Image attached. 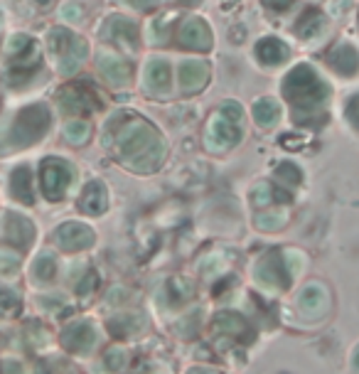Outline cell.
<instances>
[{
  "instance_id": "1",
  "label": "cell",
  "mask_w": 359,
  "mask_h": 374,
  "mask_svg": "<svg viewBox=\"0 0 359 374\" xmlns=\"http://www.w3.org/2000/svg\"><path fill=\"white\" fill-rule=\"evenodd\" d=\"M283 94L295 106V121L300 126H318L325 118V99L327 86L318 71L308 64H298L283 79Z\"/></svg>"
},
{
  "instance_id": "2",
  "label": "cell",
  "mask_w": 359,
  "mask_h": 374,
  "mask_svg": "<svg viewBox=\"0 0 359 374\" xmlns=\"http://www.w3.org/2000/svg\"><path fill=\"white\" fill-rule=\"evenodd\" d=\"M116 151H118L121 160L133 170L150 172L163 162L165 143L145 118H130L121 126L118 136H116Z\"/></svg>"
},
{
  "instance_id": "3",
  "label": "cell",
  "mask_w": 359,
  "mask_h": 374,
  "mask_svg": "<svg viewBox=\"0 0 359 374\" xmlns=\"http://www.w3.org/2000/svg\"><path fill=\"white\" fill-rule=\"evenodd\" d=\"M50 128V111L42 104H35V106L22 109L15 116V121L11 123L6 138L0 143V151H8V148H25L37 143L45 131Z\"/></svg>"
},
{
  "instance_id": "4",
  "label": "cell",
  "mask_w": 359,
  "mask_h": 374,
  "mask_svg": "<svg viewBox=\"0 0 359 374\" xmlns=\"http://www.w3.org/2000/svg\"><path fill=\"white\" fill-rule=\"evenodd\" d=\"M239 141H241V123L226 118L224 113H215L210 126H207V136H205L207 148L215 153L226 151V148L236 146Z\"/></svg>"
},
{
  "instance_id": "5",
  "label": "cell",
  "mask_w": 359,
  "mask_h": 374,
  "mask_svg": "<svg viewBox=\"0 0 359 374\" xmlns=\"http://www.w3.org/2000/svg\"><path fill=\"white\" fill-rule=\"evenodd\" d=\"M177 42H180V47H185V50L207 52L212 47V32L205 20H200V18H190V20H185L182 25H180Z\"/></svg>"
},
{
  "instance_id": "6",
  "label": "cell",
  "mask_w": 359,
  "mask_h": 374,
  "mask_svg": "<svg viewBox=\"0 0 359 374\" xmlns=\"http://www.w3.org/2000/svg\"><path fill=\"white\" fill-rule=\"evenodd\" d=\"M60 106L65 109L67 113H89V111H96L99 109V99H96V94L91 89H86V86H67V89H62L60 94Z\"/></svg>"
},
{
  "instance_id": "7",
  "label": "cell",
  "mask_w": 359,
  "mask_h": 374,
  "mask_svg": "<svg viewBox=\"0 0 359 374\" xmlns=\"http://www.w3.org/2000/svg\"><path fill=\"white\" fill-rule=\"evenodd\" d=\"M72 180V167L67 162L57 160V158H50L45 160L42 165V187H45L47 198L57 200L62 193H65V187L69 185Z\"/></svg>"
},
{
  "instance_id": "8",
  "label": "cell",
  "mask_w": 359,
  "mask_h": 374,
  "mask_svg": "<svg viewBox=\"0 0 359 374\" xmlns=\"http://www.w3.org/2000/svg\"><path fill=\"white\" fill-rule=\"evenodd\" d=\"M177 79H180V86L187 94H192V91L202 89L207 84V79H210V64L200 60H185L177 69Z\"/></svg>"
},
{
  "instance_id": "9",
  "label": "cell",
  "mask_w": 359,
  "mask_h": 374,
  "mask_svg": "<svg viewBox=\"0 0 359 374\" xmlns=\"http://www.w3.org/2000/svg\"><path fill=\"white\" fill-rule=\"evenodd\" d=\"M99 69L114 86H126L130 81V64L114 52H104L99 57Z\"/></svg>"
},
{
  "instance_id": "10",
  "label": "cell",
  "mask_w": 359,
  "mask_h": 374,
  "mask_svg": "<svg viewBox=\"0 0 359 374\" xmlns=\"http://www.w3.org/2000/svg\"><path fill=\"white\" fill-rule=\"evenodd\" d=\"M106 32H109V37L116 45L126 47V50H135V45L140 40L138 25L130 18H111L109 25H106Z\"/></svg>"
},
{
  "instance_id": "11",
  "label": "cell",
  "mask_w": 359,
  "mask_h": 374,
  "mask_svg": "<svg viewBox=\"0 0 359 374\" xmlns=\"http://www.w3.org/2000/svg\"><path fill=\"white\" fill-rule=\"evenodd\" d=\"M145 86L150 91H158V94H168L170 91V81H172V71H170V64L165 60H150L148 67H145Z\"/></svg>"
},
{
  "instance_id": "12",
  "label": "cell",
  "mask_w": 359,
  "mask_h": 374,
  "mask_svg": "<svg viewBox=\"0 0 359 374\" xmlns=\"http://www.w3.org/2000/svg\"><path fill=\"white\" fill-rule=\"evenodd\" d=\"M86 52H89V45H86L81 37H74L69 50L57 60V69H60L62 74H74V71L81 67V62L86 60Z\"/></svg>"
},
{
  "instance_id": "13",
  "label": "cell",
  "mask_w": 359,
  "mask_h": 374,
  "mask_svg": "<svg viewBox=\"0 0 359 374\" xmlns=\"http://www.w3.org/2000/svg\"><path fill=\"white\" fill-rule=\"evenodd\" d=\"M256 57H259L264 64L276 67V64H280V62H285L288 47L280 40H276V37H264V40L256 45Z\"/></svg>"
},
{
  "instance_id": "14",
  "label": "cell",
  "mask_w": 359,
  "mask_h": 374,
  "mask_svg": "<svg viewBox=\"0 0 359 374\" xmlns=\"http://www.w3.org/2000/svg\"><path fill=\"white\" fill-rule=\"evenodd\" d=\"M330 64H332L339 74H354L359 67V55L349 45H337L330 52Z\"/></svg>"
},
{
  "instance_id": "15",
  "label": "cell",
  "mask_w": 359,
  "mask_h": 374,
  "mask_svg": "<svg viewBox=\"0 0 359 374\" xmlns=\"http://www.w3.org/2000/svg\"><path fill=\"white\" fill-rule=\"evenodd\" d=\"M280 118V106L273 99H259L254 104V121L259 126H276Z\"/></svg>"
},
{
  "instance_id": "16",
  "label": "cell",
  "mask_w": 359,
  "mask_h": 374,
  "mask_svg": "<svg viewBox=\"0 0 359 374\" xmlns=\"http://www.w3.org/2000/svg\"><path fill=\"white\" fill-rule=\"evenodd\" d=\"M81 205H84L86 212L96 214L104 209L106 205V193H104V185H99V182H91L89 187H86L84 193V200H81Z\"/></svg>"
},
{
  "instance_id": "17",
  "label": "cell",
  "mask_w": 359,
  "mask_h": 374,
  "mask_svg": "<svg viewBox=\"0 0 359 374\" xmlns=\"http://www.w3.org/2000/svg\"><path fill=\"white\" fill-rule=\"evenodd\" d=\"M74 37L76 35H72V32L65 30V27H57V30L50 32V40H47V45H50V52L55 55V60H60V57L69 50L72 42H74Z\"/></svg>"
},
{
  "instance_id": "18",
  "label": "cell",
  "mask_w": 359,
  "mask_h": 374,
  "mask_svg": "<svg viewBox=\"0 0 359 374\" xmlns=\"http://www.w3.org/2000/svg\"><path fill=\"white\" fill-rule=\"evenodd\" d=\"M13 195L20 200H25V202H30L32 200V193H30V170L27 167H18L15 172H13Z\"/></svg>"
},
{
  "instance_id": "19",
  "label": "cell",
  "mask_w": 359,
  "mask_h": 374,
  "mask_svg": "<svg viewBox=\"0 0 359 374\" xmlns=\"http://www.w3.org/2000/svg\"><path fill=\"white\" fill-rule=\"evenodd\" d=\"M325 27V18L320 15L318 11H308L303 18H300V22H298V32L303 37H313V35H318L320 30Z\"/></svg>"
},
{
  "instance_id": "20",
  "label": "cell",
  "mask_w": 359,
  "mask_h": 374,
  "mask_svg": "<svg viewBox=\"0 0 359 374\" xmlns=\"http://www.w3.org/2000/svg\"><path fill=\"white\" fill-rule=\"evenodd\" d=\"M62 133H65V138L72 143V146H81V143L89 141L91 128H89V123H84V121H69Z\"/></svg>"
},
{
  "instance_id": "21",
  "label": "cell",
  "mask_w": 359,
  "mask_h": 374,
  "mask_svg": "<svg viewBox=\"0 0 359 374\" xmlns=\"http://www.w3.org/2000/svg\"><path fill=\"white\" fill-rule=\"evenodd\" d=\"M60 239L65 244H76V242H89V232H86V227H74V224H69V227H65V232L60 234Z\"/></svg>"
},
{
  "instance_id": "22",
  "label": "cell",
  "mask_w": 359,
  "mask_h": 374,
  "mask_svg": "<svg viewBox=\"0 0 359 374\" xmlns=\"http://www.w3.org/2000/svg\"><path fill=\"white\" fill-rule=\"evenodd\" d=\"M32 45V40L30 37H25V35H15L11 40V45H8V52H11L13 57H18V55H22V50H27V47Z\"/></svg>"
},
{
  "instance_id": "23",
  "label": "cell",
  "mask_w": 359,
  "mask_h": 374,
  "mask_svg": "<svg viewBox=\"0 0 359 374\" xmlns=\"http://www.w3.org/2000/svg\"><path fill=\"white\" fill-rule=\"evenodd\" d=\"M219 113H224L226 118H231V121H236V123H241V106L239 104H234V102H224L219 106Z\"/></svg>"
},
{
  "instance_id": "24",
  "label": "cell",
  "mask_w": 359,
  "mask_h": 374,
  "mask_svg": "<svg viewBox=\"0 0 359 374\" xmlns=\"http://www.w3.org/2000/svg\"><path fill=\"white\" fill-rule=\"evenodd\" d=\"M347 118H349V123H352V126L359 128V94L347 102Z\"/></svg>"
},
{
  "instance_id": "25",
  "label": "cell",
  "mask_w": 359,
  "mask_h": 374,
  "mask_svg": "<svg viewBox=\"0 0 359 374\" xmlns=\"http://www.w3.org/2000/svg\"><path fill=\"white\" fill-rule=\"evenodd\" d=\"M60 15L65 18V20L74 22V20H81V8L74 6V3H67V6H62Z\"/></svg>"
},
{
  "instance_id": "26",
  "label": "cell",
  "mask_w": 359,
  "mask_h": 374,
  "mask_svg": "<svg viewBox=\"0 0 359 374\" xmlns=\"http://www.w3.org/2000/svg\"><path fill=\"white\" fill-rule=\"evenodd\" d=\"M278 175L285 177V180H290V182H298L300 180V170L295 165H290V162H283V165H280Z\"/></svg>"
},
{
  "instance_id": "27",
  "label": "cell",
  "mask_w": 359,
  "mask_h": 374,
  "mask_svg": "<svg viewBox=\"0 0 359 374\" xmlns=\"http://www.w3.org/2000/svg\"><path fill=\"white\" fill-rule=\"evenodd\" d=\"M264 3L269 8H273V11H285V8H288L293 0H264Z\"/></svg>"
},
{
  "instance_id": "28",
  "label": "cell",
  "mask_w": 359,
  "mask_h": 374,
  "mask_svg": "<svg viewBox=\"0 0 359 374\" xmlns=\"http://www.w3.org/2000/svg\"><path fill=\"white\" fill-rule=\"evenodd\" d=\"M158 0H133V6L140 8V11H148V8H153Z\"/></svg>"
},
{
  "instance_id": "29",
  "label": "cell",
  "mask_w": 359,
  "mask_h": 374,
  "mask_svg": "<svg viewBox=\"0 0 359 374\" xmlns=\"http://www.w3.org/2000/svg\"><path fill=\"white\" fill-rule=\"evenodd\" d=\"M180 3H182V6H197L200 0H180Z\"/></svg>"
},
{
  "instance_id": "30",
  "label": "cell",
  "mask_w": 359,
  "mask_h": 374,
  "mask_svg": "<svg viewBox=\"0 0 359 374\" xmlns=\"http://www.w3.org/2000/svg\"><path fill=\"white\" fill-rule=\"evenodd\" d=\"M37 3H40V6H47V3H50V0H37Z\"/></svg>"
}]
</instances>
